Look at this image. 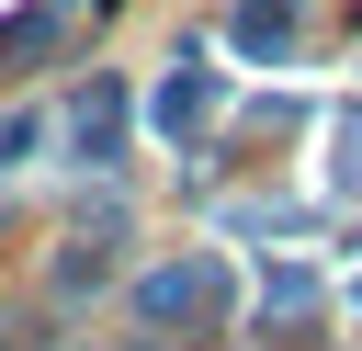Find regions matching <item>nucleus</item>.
Listing matches in <instances>:
<instances>
[{"mask_svg":"<svg viewBox=\"0 0 362 351\" xmlns=\"http://www.w3.org/2000/svg\"><path fill=\"white\" fill-rule=\"evenodd\" d=\"M215 294H226V272H215V260H170V272H147V283H136V317H158V328H170V317H204Z\"/></svg>","mask_w":362,"mask_h":351,"instance_id":"f257e3e1","label":"nucleus"},{"mask_svg":"<svg viewBox=\"0 0 362 351\" xmlns=\"http://www.w3.org/2000/svg\"><path fill=\"white\" fill-rule=\"evenodd\" d=\"M226 34H238V57H283V34H294V0H249Z\"/></svg>","mask_w":362,"mask_h":351,"instance_id":"f03ea898","label":"nucleus"},{"mask_svg":"<svg viewBox=\"0 0 362 351\" xmlns=\"http://www.w3.org/2000/svg\"><path fill=\"white\" fill-rule=\"evenodd\" d=\"M113 136H124V91L102 79V91L79 102V159H113Z\"/></svg>","mask_w":362,"mask_h":351,"instance_id":"7ed1b4c3","label":"nucleus"},{"mask_svg":"<svg viewBox=\"0 0 362 351\" xmlns=\"http://www.w3.org/2000/svg\"><path fill=\"white\" fill-rule=\"evenodd\" d=\"M192 113H204V68H181V79H170V91H158V125H170V136H181V125H192Z\"/></svg>","mask_w":362,"mask_h":351,"instance_id":"20e7f679","label":"nucleus"},{"mask_svg":"<svg viewBox=\"0 0 362 351\" xmlns=\"http://www.w3.org/2000/svg\"><path fill=\"white\" fill-rule=\"evenodd\" d=\"M339 192H362V113H339Z\"/></svg>","mask_w":362,"mask_h":351,"instance_id":"39448f33","label":"nucleus"},{"mask_svg":"<svg viewBox=\"0 0 362 351\" xmlns=\"http://www.w3.org/2000/svg\"><path fill=\"white\" fill-rule=\"evenodd\" d=\"M23 147H34V113H11V125H0V170H11Z\"/></svg>","mask_w":362,"mask_h":351,"instance_id":"423d86ee","label":"nucleus"}]
</instances>
